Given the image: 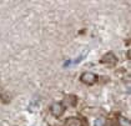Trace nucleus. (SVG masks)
I'll return each mask as SVG.
<instances>
[{"instance_id":"obj_1","label":"nucleus","mask_w":131,"mask_h":126,"mask_svg":"<svg viewBox=\"0 0 131 126\" xmlns=\"http://www.w3.org/2000/svg\"><path fill=\"white\" fill-rule=\"evenodd\" d=\"M97 79H99V76L94 72H90V71H86V72L81 74L80 76L81 82H84L86 85H94L95 82H97Z\"/></svg>"},{"instance_id":"obj_2","label":"nucleus","mask_w":131,"mask_h":126,"mask_svg":"<svg viewBox=\"0 0 131 126\" xmlns=\"http://www.w3.org/2000/svg\"><path fill=\"white\" fill-rule=\"evenodd\" d=\"M50 111L55 117H60V116H62V114L65 112V107H64V105H62L61 102H55V104L51 105Z\"/></svg>"},{"instance_id":"obj_3","label":"nucleus","mask_w":131,"mask_h":126,"mask_svg":"<svg viewBox=\"0 0 131 126\" xmlns=\"http://www.w3.org/2000/svg\"><path fill=\"white\" fill-rule=\"evenodd\" d=\"M102 64H107V65H115L116 62H117V58L115 56V54L114 52H107V54H105L100 60Z\"/></svg>"},{"instance_id":"obj_4","label":"nucleus","mask_w":131,"mask_h":126,"mask_svg":"<svg viewBox=\"0 0 131 126\" xmlns=\"http://www.w3.org/2000/svg\"><path fill=\"white\" fill-rule=\"evenodd\" d=\"M66 126H82V122H81V120L76 119V117H70L66 121Z\"/></svg>"},{"instance_id":"obj_5","label":"nucleus","mask_w":131,"mask_h":126,"mask_svg":"<svg viewBox=\"0 0 131 126\" xmlns=\"http://www.w3.org/2000/svg\"><path fill=\"white\" fill-rule=\"evenodd\" d=\"M65 99H66V102L70 104V106H75L76 102H78V101H76V97L74 96V95H69V96H66Z\"/></svg>"},{"instance_id":"obj_6","label":"nucleus","mask_w":131,"mask_h":126,"mask_svg":"<svg viewBox=\"0 0 131 126\" xmlns=\"http://www.w3.org/2000/svg\"><path fill=\"white\" fill-rule=\"evenodd\" d=\"M119 122H120L121 126H131L130 120H129V119H126V117L120 116V117H119Z\"/></svg>"}]
</instances>
